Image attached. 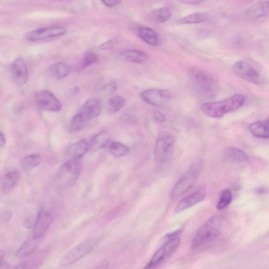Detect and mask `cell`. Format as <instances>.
Listing matches in <instances>:
<instances>
[{"label": "cell", "mask_w": 269, "mask_h": 269, "mask_svg": "<svg viewBox=\"0 0 269 269\" xmlns=\"http://www.w3.org/2000/svg\"><path fill=\"white\" fill-rule=\"evenodd\" d=\"M90 120L79 112L74 115L70 123L69 130L71 133H76L85 128Z\"/></svg>", "instance_id": "83f0119b"}, {"label": "cell", "mask_w": 269, "mask_h": 269, "mask_svg": "<svg viewBox=\"0 0 269 269\" xmlns=\"http://www.w3.org/2000/svg\"><path fill=\"white\" fill-rule=\"evenodd\" d=\"M208 16L207 14L203 13V12H196V13L180 18L177 21V23L184 24H198L206 21L208 19Z\"/></svg>", "instance_id": "f546056e"}, {"label": "cell", "mask_w": 269, "mask_h": 269, "mask_svg": "<svg viewBox=\"0 0 269 269\" xmlns=\"http://www.w3.org/2000/svg\"><path fill=\"white\" fill-rule=\"evenodd\" d=\"M205 0H179L181 3L187 5L197 4L204 1Z\"/></svg>", "instance_id": "74e56055"}, {"label": "cell", "mask_w": 269, "mask_h": 269, "mask_svg": "<svg viewBox=\"0 0 269 269\" xmlns=\"http://www.w3.org/2000/svg\"><path fill=\"white\" fill-rule=\"evenodd\" d=\"M42 238L33 237L31 238L26 240L18 249L16 252V255L18 258H26L30 256L36 251L39 247L41 240Z\"/></svg>", "instance_id": "ffe728a7"}, {"label": "cell", "mask_w": 269, "mask_h": 269, "mask_svg": "<svg viewBox=\"0 0 269 269\" xmlns=\"http://www.w3.org/2000/svg\"><path fill=\"white\" fill-rule=\"evenodd\" d=\"M20 178L19 173L17 171H12L5 175L2 183L4 192H8L13 189Z\"/></svg>", "instance_id": "4316f807"}, {"label": "cell", "mask_w": 269, "mask_h": 269, "mask_svg": "<svg viewBox=\"0 0 269 269\" xmlns=\"http://www.w3.org/2000/svg\"><path fill=\"white\" fill-rule=\"evenodd\" d=\"M141 97L146 103L156 107L164 106L170 101L171 95L163 89H151L142 91Z\"/></svg>", "instance_id": "8fae6325"}, {"label": "cell", "mask_w": 269, "mask_h": 269, "mask_svg": "<svg viewBox=\"0 0 269 269\" xmlns=\"http://www.w3.org/2000/svg\"><path fill=\"white\" fill-rule=\"evenodd\" d=\"M233 70L237 76L248 82L255 84H261L264 82V79L260 72L246 61L242 60L236 63Z\"/></svg>", "instance_id": "ba28073f"}, {"label": "cell", "mask_w": 269, "mask_h": 269, "mask_svg": "<svg viewBox=\"0 0 269 269\" xmlns=\"http://www.w3.org/2000/svg\"><path fill=\"white\" fill-rule=\"evenodd\" d=\"M154 121L156 123L161 124L165 122L166 116L160 111H155L154 113Z\"/></svg>", "instance_id": "e575fe53"}, {"label": "cell", "mask_w": 269, "mask_h": 269, "mask_svg": "<svg viewBox=\"0 0 269 269\" xmlns=\"http://www.w3.org/2000/svg\"><path fill=\"white\" fill-rule=\"evenodd\" d=\"M233 197L232 192L230 189L223 190L217 206V209L222 210L226 208L232 202Z\"/></svg>", "instance_id": "1f68e13d"}, {"label": "cell", "mask_w": 269, "mask_h": 269, "mask_svg": "<svg viewBox=\"0 0 269 269\" xmlns=\"http://www.w3.org/2000/svg\"><path fill=\"white\" fill-rule=\"evenodd\" d=\"M109 152L114 158H119L127 155L129 153V149L120 142H114L110 145Z\"/></svg>", "instance_id": "4dcf8cb0"}, {"label": "cell", "mask_w": 269, "mask_h": 269, "mask_svg": "<svg viewBox=\"0 0 269 269\" xmlns=\"http://www.w3.org/2000/svg\"><path fill=\"white\" fill-rule=\"evenodd\" d=\"M175 142L174 137L170 133H161L158 137L155 147L156 161L164 164L170 161L173 156Z\"/></svg>", "instance_id": "8992f818"}, {"label": "cell", "mask_w": 269, "mask_h": 269, "mask_svg": "<svg viewBox=\"0 0 269 269\" xmlns=\"http://www.w3.org/2000/svg\"><path fill=\"white\" fill-rule=\"evenodd\" d=\"M180 243V239L178 237L167 240L164 245L155 253L145 268H155L162 264L176 251Z\"/></svg>", "instance_id": "52a82bcc"}, {"label": "cell", "mask_w": 269, "mask_h": 269, "mask_svg": "<svg viewBox=\"0 0 269 269\" xmlns=\"http://www.w3.org/2000/svg\"><path fill=\"white\" fill-rule=\"evenodd\" d=\"M82 166L77 159H70L65 162L60 168L58 177L64 185H72L79 178L82 173Z\"/></svg>", "instance_id": "9c48e42d"}, {"label": "cell", "mask_w": 269, "mask_h": 269, "mask_svg": "<svg viewBox=\"0 0 269 269\" xmlns=\"http://www.w3.org/2000/svg\"><path fill=\"white\" fill-rule=\"evenodd\" d=\"M24 226L28 228L32 227V222L30 221L29 220H27L24 222Z\"/></svg>", "instance_id": "b9f144b4"}, {"label": "cell", "mask_w": 269, "mask_h": 269, "mask_svg": "<svg viewBox=\"0 0 269 269\" xmlns=\"http://www.w3.org/2000/svg\"><path fill=\"white\" fill-rule=\"evenodd\" d=\"M102 109L101 99L94 97L87 100L81 107L79 112L90 121L101 113Z\"/></svg>", "instance_id": "9a60e30c"}, {"label": "cell", "mask_w": 269, "mask_h": 269, "mask_svg": "<svg viewBox=\"0 0 269 269\" xmlns=\"http://www.w3.org/2000/svg\"><path fill=\"white\" fill-rule=\"evenodd\" d=\"M205 198V194L202 191H197L190 194L181 199L174 209L176 213L189 209L198 203L201 202Z\"/></svg>", "instance_id": "2e32d148"}, {"label": "cell", "mask_w": 269, "mask_h": 269, "mask_svg": "<svg viewBox=\"0 0 269 269\" xmlns=\"http://www.w3.org/2000/svg\"><path fill=\"white\" fill-rule=\"evenodd\" d=\"M72 70L71 65L64 62L56 63L49 68L50 74L56 79H62L66 78L69 76Z\"/></svg>", "instance_id": "44dd1931"}, {"label": "cell", "mask_w": 269, "mask_h": 269, "mask_svg": "<svg viewBox=\"0 0 269 269\" xmlns=\"http://www.w3.org/2000/svg\"><path fill=\"white\" fill-rule=\"evenodd\" d=\"M245 101V98L242 95H236L222 101L204 103L201 106V110L208 117L221 118L229 112L239 109Z\"/></svg>", "instance_id": "6da1fadb"}, {"label": "cell", "mask_w": 269, "mask_h": 269, "mask_svg": "<svg viewBox=\"0 0 269 269\" xmlns=\"http://www.w3.org/2000/svg\"><path fill=\"white\" fill-rule=\"evenodd\" d=\"M223 158L227 161L235 164L243 163L249 160L248 155L245 152L233 147L224 149Z\"/></svg>", "instance_id": "ac0fdd59"}, {"label": "cell", "mask_w": 269, "mask_h": 269, "mask_svg": "<svg viewBox=\"0 0 269 269\" xmlns=\"http://www.w3.org/2000/svg\"><path fill=\"white\" fill-rule=\"evenodd\" d=\"M12 216L11 212L9 211L5 212L2 215L1 218H0V220H1L3 222H7L11 220Z\"/></svg>", "instance_id": "f35d334b"}, {"label": "cell", "mask_w": 269, "mask_h": 269, "mask_svg": "<svg viewBox=\"0 0 269 269\" xmlns=\"http://www.w3.org/2000/svg\"><path fill=\"white\" fill-rule=\"evenodd\" d=\"M137 35L140 38L149 45L156 46L158 45V34L152 28L145 27H141L137 31Z\"/></svg>", "instance_id": "cb8c5ba5"}, {"label": "cell", "mask_w": 269, "mask_h": 269, "mask_svg": "<svg viewBox=\"0 0 269 269\" xmlns=\"http://www.w3.org/2000/svg\"><path fill=\"white\" fill-rule=\"evenodd\" d=\"M66 31V29L62 27L42 28L27 33L26 37L31 41H39L64 35Z\"/></svg>", "instance_id": "7c38bea8"}, {"label": "cell", "mask_w": 269, "mask_h": 269, "mask_svg": "<svg viewBox=\"0 0 269 269\" xmlns=\"http://www.w3.org/2000/svg\"><path fill=\"white\" fill-rule=\"evenodd\" d=\"M190 79L196 93L205 98H212L216 95L218 81L213 75L203 70L194 69L190 72Z\"/></svg>", "instance_id": "3957f363"}, {"label": "cell", "mask_w": 269, "mask_h": 269, "mask_svg": "<svg viewBox=\"0 0 269 269\" xmlns=\"http://www.w3.org/2000/svg\"><path fill=\"white\" fill-rule=\"evenodd\" d=\"M114 46V42L112 41H109L102 44L101 46H100L99 49L101 50H110L113 48Z\"/></svg>", "instance_id": "d590c367"}, {"label": "cell", "mask_w": 269, "mask_h": 269, "mask_svg": "<svg viewBox=\"0 0 269 269\" xmlns=\"http://www.w3.org/2000/svg\"><path fill=\"white\" fill-rule=\"evenodd\" d=\"M5 266H8V264L3 259H0V268H6Z\"/></svg>", "instance_id": "7bdbcfd3"}, {"label": "cell", "mask_w": 269, "mask_h": 269, "mask_svg": "<svg viewBox=\"0 0 269 269\" xmlns=\"http://www.w3.org/2000/svg\"><path fill=\"white\" fill-rule=\"evenodd\" d=\"M125 104V98L120 95L112 97L109 101V110L111 112H117L121 110Z\"/></svg>", "instance_id": "d6a6232c"}, {"label": "cell", "mask_w": 269, "mask_h": 269, "mask_svg": "<svg viewBox=\"0 0 269 269\" xmlns=\"http://www.w3.org/2000/svg\"><path fill=\"white\" fill-rule=\"evenodd\" d=\"M181 233V230H178L171 234H169L166 235L165 237V239L166 240L170 239L173 238V237H176Z\"/></svg>", "instance_id": "ab89813d"}, {"label": "cell", "mask_w": 269, "mask_h": 269, "mask_svg": "<svg viewBox=\"0 0 269 269\" xmlns=\"http://www.w3.org/2000/svg\"><path fill=\"white\" fill-rule=\"evenodd\" d=\"M269 12L268 1H260L255 3L245 12V16L248 20L254 21L266 16Z\"/></svg>", "instance_id": "e0dca14e"}, {"label": "cell", "mask_w": 269, "mask_h": 269, "mask_svg": "<svg viewBox=\"0 0 269 269\" xmlns=\"http://www.w3.org/2000/svg\"><path fill=\"white\" fill-rule=\"evenodd\" d=\"M34 98L37 105L43 110L58 112L62 109V104L60 100L48 91L37 92L35 94Z\"/></svg>", "instance_id": "30bf717a"}, {"label": "cell", "mask_w": 269, "mask_h": 269, "mask_svg": "<svg viewBox=\"0 0 269 269\" xmlns=\"http://www.w3.org/2000/svg\"><path fill=\"white\" fill-rule=\"evenodd\" d=\"M201 170L200 162L192 165L173 188L171 192V198L178 199L190 190L196 183Z\"/></svg>", "instance_id": "277c9868"}, {"label": "cell", "mask_w": 269, "mask_h": 269, "mask_svg": "<svg viewBox=\"0 0 269 269\" xmlns=\"http://www.w3.org/2000/svg\"><path fill=\"white\" fill-rule=\"evenodd\" d=\"M89 149V143L84 140H80L68 147L66 155L71 159H78L82 158Z\"/></svg>", "instance_id": "d6986e66"}, {"label": "cell", "mask_w": 269, "mask_h": 269, "mask_svg": "<svg viewBox=\"0 0 269 269\" xmlns=\"http://www.w3.org/2000/svg\"><path fill=\"white\" fill-rule=\"evenodd\" d=\"M249 129L252 135L257 138L264 139L269 138L268 120L254 122L249 125Z\"/></svg>", "instance_id": "d4e9b609"}, {"label": "cell", "mask_w": 269, "mask_h": 269, "mask_svg": "<svg viewBox=\"0 0 269 269\" xmlns=\"http://www.w3.org/2000/svg\"><path fill=\"white\" fill-rule=\"evenodd\" d=\"M98 60V56L95 53L87 52L84 56L82 67L83 68L89 67L96 63Z\"/></svg>", "instance_id": "836d02e7"}, {"label": "cell", "mask_w": 269, "mask_h": 269, "mask_svg": "<svg viewBox=\"0 0 269 269\" xmlns=\"http://www.w3.org/2000/svg\"><path fill=\"white\" fill-rule=\"evenodd\" d=\"M99 240L98 237H95L79 244L63 256L60 261V266L67 267L76 264L95 249L98 245Z\"/></svg>", "instance_id": "5b68a950"}, {"label": "cell", "mask_w": 269, "mask_h": 269, "mask_svg": "<svg viewBox=\"0 0 269 269\" xmlns=\"http://www.w3.org/2000/svg\"><path fill=\"white\" fill-rule=\"evenodd\" d=\"M53 216L51 212L46 208H42L34 223L33 236L42 238L51 226Z\"/></svg>", "instance_id": "4fadbf2b"}, {"label": "cell", "mask_w": 269, "mask_h": 269, "mask_svg": "<svg viewBox=\"0 0 269 269\" xmlns=\"http://www.w3.org/2000/svg\"><path fill=\"white\" fill-rule=\"evenodd\" d=\"M266 190H267L265 189H260L257 190V191H256V192L260 194H262V193L265 194V193H266Z\"/></svg>", "instance_id": "ee69618b"}, {"label": "cell", "mask_w": 269, "mask_h": 269, "mask_svg": "<svg viewBox=\"0 0 269 269\" xmlns=\"http://www.w3.org/2000/svg\"><path fill=\"white\" fill-rule=\"evenodd\" d=\"M102 3L108 7H113L120 3L121 0H101Z\"/></svg>", "instance_id": "8d00e7d4"}, {"label": "cell", "mask_w": 269, "mask_h": 269, "mask_svg": "<svg viewBox=\"0 0 269 269\" xmlns=\"http://www.w3.org/2000/svg\"><path fill=\"white\" fill-rule=\"evenodd\" d=\"M111 136L108 130H103L93 137L90 145V149L93 152L103 149L107 146L111 141Z\"/></svg>", "instance_id": "7402d4cb"}, {"label": "cell", "mask_w": 269, "mask_h": 269, "mask_svg": "<svg viewBox=\"0 0 269 269\" xmlns=\"http://www.w3.org/2000/svg\"><path fill=\"white\" fill-rule=\"evenodd\" d=\"M42 158L39 154H33L25 157L21 161V166L25 172L32 171L41 164Z\"/></svg>", "instance_id": "f1b7e54d"}, {"label": "cell", "mask_w": 269, "mask_h": 269, "mask_svg": "<svg viewBox=\"0 0 269 269\" xmlns=\"http://www.w3.org/2000/svg\"><path fill=\"white\" fill-rule=\"evenodd\" d=\"M6 139L3 133L0 132V148L3 147L5 145Z\"/></svg>", "instance_id": "60d3db41"}, {"label": "cell", "mask_w": 269, "mask_h": 269, "mask_svg": "<svg viewBox=\"0 0 269 269\" xmlns=\"http://www.w3.org/2000/svg\"><path fill=\"white\" fill-rule=\"evenodd\" d=\"M172 16V12L170 8L163 7L150 12L148 15L149 20L156 23H163Z\"/></svg>", "instance_id": "484cf974"}, {"label": "cell", "mask_w": 269, "mask_h": 269, "mask_svg": "<svg viewBox=\"0 0 269 269\" xmlns=\"http://www.w3.org/2000/svg\"><path fill=\"white\" fill-rule=\"evenodd\" d=\"M226 220L222 216H212L198 231L192 240V247L199 249L208 245L221 235Z\"/></svg>", "instance_id": "7a4b0ae2"}, {"label": "cell", "mask_w": 269, "mask_h": 269, "mask_svg": "<svg viewBox=\"0 0 269 269\" xmlns=\"http://www.w3.org/2000/svg\"><path fill=\"white\" fill-rule=\"evenodd\" d=\"M11 71L12 78L18 85H23L29 79L27 66L22 58L16 59L11 65Z\"/></svg>", "instance_id": "5bb4252c"}, {"label": "cell", "mask_w": 269, "mask_h": 269, "mask_svg": "<svg viewBox=\"0 0 269 269\" xmlns=\"http://www.w3.org/2000/svg\"><path fill=\"white\" fill-rule=\"evenodd\" d=\"M122 58L130 63L136 64H142L147 62L149 55L145 52L137 49L125 50L122 53Z\"/></svg>", "instance_id": "603a6c76"}]
</instances>
